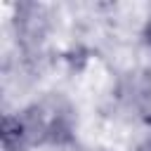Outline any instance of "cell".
<instances>
[{
  "mask_svg": "<svg viewBox=\"0 0 151 151\" xmlns=\"http://www.w3.org/2000/svg\"><path fill=\"white\" fill-rule=\"evenodd\" d=\"M0 139L2 151L66 146L76 139V113L64 97H42L40 101H33L21 111L5 113Z\"/></svg>",
  "mask_w": 151,
  "mask_h": 151,
  "instance_id": "1",
  "label": "cell"
},
{
  "mask_svg": "<svg viewBox=\"0 0 151 151\" xmlns=\"http://www.w3.org/2000/svg\"><path fill=\"white\" fill-rule=\"evenodd\" d=\"M142 42H144V47H146V50H151V12L146 14L144 26H142Z\"/></svg>",
  "mask_w": 151,
  "mask_h": 151,
  "instance_id": "2",
  "label": "cell"
},
{
  "mask_svg": "<svg viewBox=\"0 0 151 151\" xmlns=\"http://www.w3.org/2000/svg\"><path fill=\"white\" fill-rule=\"evenodd\" d=\"M134 151H151V137H149V139H144V142H142Z\"/></svg>",
  "mask_w": 151,
  "mask_h": 151,
  "instance_id": "3",
  "label": "cell"
}]
</instances>
